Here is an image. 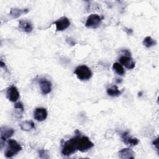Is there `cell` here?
<instances>
[{"mask_svg":"<svg viewBox=\"0 0 159 159\" xmlns=\"http://www.w3.org/2000/svg\"><path fill=\"white\" fill-rule=\"evenodd\" d=\"M19 28L22 31L27 32V33H30L32 32L33 29L32 25L30 22L27 20H24L21 19L19 21Z\"/></svg>","mask_w":159,"mask_h":159,"instance_id":"obj_12","label":"cell"},{"mask_svg":"<svg viewBox=\"0 0 159 159\" xmlns=\"http://www.w3.org/2000/svg\"><path fill=\"white\" fill-rule=\"evenodd\" d=\"M121 139L123 142L129 146H135L139 142V140L137 138L131 137L128 132H123L121 135Z\"/></svg>","mask_w":159,"mask_h":159,"instance_id":"obj_7","label":"cell"},{"mask_svg":"<svg viewBox=\"0 0 159 159\" xmlns=\"http://www.w3.org/2000/svg\"><path fill=\"white\" fill-rule=\"evenodd\" d=\"M39 84L42 93L43 94H47L50 93L52 91V83L50 81L45 78L39 79Z\"/></svg>","mask_w":159,"mask_h":159,"instance_id":"obj_9","label":"cell"},{"mask_svg":"<svg viewBox=\"0 0 159 159\" xmlns=\"http://www.w3.org/2000/svg\"><path fill=\"white\" fill-rule=\"evenodd\" d=\"M29 12V10L28 9H19L17 7H13L10 11V16L13 19H16L20 17L22 14H27Z\"/></svg>","mask_w":159,"mask_h":159,"instance_id":"obj_14","label":"cell"},{"mask_svg":"<svg viewBox=\"0 0 159 159\" xmlns=\"http://www.w3.org/2000/svg\"><path fill=\"white\" fill-rule=\"evenodd\" d=\"M120 63L129 70H132L135 68V61L129 56H122L119 59Z\"/></svg>","mask_w":159,"mask_h":159,"instance_id":"obj_11","label":"cell"},{"mask_svg":"<svg viewBox=\"0 0 159 159\" xmlns=\"http://www.w3.org/2000/svg\"><path fill=\"white\" fill-rule=\"evenodd\" d=\"M14 133V130L12 128L3 125L1 127V148L2 149L4 143L7 139H9Z\"/></svg>","mask_w":159,"mask_h":159,"instance_id":"obj_5","label":"cell"},{"mask_svg":"<svg viewBox=\"0 0 159 159\" xmlns=\"http://www.w3.org/2000/svg\"><path fill=\"white\" fill-rule=\"evenodd\" d=\"M20 129L24 131H29L32 129H35V124L32 120H24L20 124Z\"/></svg>","mask_w":159,"mask_h":159,"instance_id":"obj_15","label":"cell"},{"mask_svg":"<svg viewBox=\"0 0 159 159\" xmlns=\"http://www.w3.org/2000/svg\"><path fill=\"white\" fill-rule=\"evenodd\" d=\"M112 69L117 75L120 76H122L125 74V71L122 65L118 62H115L113 64Z\"/></svg>","mask_w":159,"mask_h":159,"instance_id":"obj_17","label":"cell"},{"mask_svg":"<svg viewBox=\"0 0 159 159\" xmlns=\"http://www.w3.org/2000/svg\"><path fill=\"white\" fill-rule=\"evenodd\" d=\"M94 146L93 143L86 136H81L77 134L76 136L65 141L63 144L61 153L64 156H69L76 150L85 152Z\"/></svg>","mask_w":159,"mask_h":159,"instance_id":"obj_1","label":"cell"},{"mask_svg":"<svg viewBox=\"0 0 159 159\" xmlns=\"http://www.w3.org/2000/svg\"><path fill=\"white\" fill-rule=\"evenodd\" d=\"M39 157L40 158H49V155L47 153V151L44 149H41L38 152Z\"/></svg>","mask_w":159,"mask_h":159,"instance_id":"obj_20","label":"cell"},{"mask_svg":"<svg viewBox=\"0 0 159 159\" xmlns=\"http://www.w3.org/2000/svg\"><path fill=\"white\" fill-rule=\"evenodd\" d=\"M107 93L110 96H119L122 94V91H120L116 85H113L107 89Z\"/></svg>","mask_w":159,"mask_h":159,"instance_id":"obj_16","label":"cell"},{"mask_svg":"<svg viewBox=\"0 0 159 159\" xmlns=\"http://www.w3.org/2000/svg\"><path fill=\"white\" fill-rule=\"evenodd\" d=\"M119 157L122 159H134L135 158L134 151L129 148L120 150L119 152Z\"/></svg>","mask_w":159,"mask_h":159,"instance_id":"obj_13","label":"cell"},{"mask_svg":"<svg viewBox=\"0 0 159 159\" xmlns=\"http://www.w3.org/2000/svg\"><path fill=\"white\" fill-rule=\"evenodd\" d=\"M53 24H55L57 31H63L70 26V22L68 18L63 16L55 21Z\"/></svg>","mask_w":159,"mask_h":159,"instance_id":"obj_6","label":"cell"},{"mask_svg":"<svg viewBox=\"0 0 159 159\" xmlns=\"http://www.w3.org/2000/svg\"><path fill=\"white\" fill-rule=\"evenodd\" d=\"M152 145L154 146V147L156 148L157 152H158V137H157L153 142Z\"/></svg>","mask_w":159,"mask_h":159,"instance_id":"obj_21","label":"cell"},{"mask_svg":"<svg viewBox=\"0 0 159 159\" xmlns=\"http://www.w3.org/2000/svg\"><path fill=\"white\" fill-rule=\"evenodd\" d=\"M75 74L80 80H88L92 76V72L86 65H82L78 66L75 71Z\"/></svg>","mask_w":159,"mask_h":159,"instance_id":"obj_3","label":"cell"},{"mask_svg":"<svg viewBox=\"0 0 159 159\" xmlns=\"http://www.w3.org/2000/svg\"><path fill=\"white\" fill-rule=\"evenodd\" d=\"M22 149L21 145L14 139H9L7 147L5 152V156L7 158H11Z\"/></svg>","mask_w":159,"mask_h":159,"instance_id":"obj_2","label":"cell"},{"mask_svg":"<svg viewBox=\"0 0 159 159\" xmlns=\"http://www.w3.org/2000/svg\"><path fill=\"white\" fill-rule=\"evenodd\" d=\"M139 96H142V93L141 92H140V93H139V95H138Z\"/></svg>","mask_w":159,"mask_h":159,"instance_id":"obj_23","label":"cell"},{"mask_svg":"<svg viewBox=\"0 0 159 159\" xmlns=\"http://www.w3.org/2000/svg\"><path fill=\"white\" fill-rule=\"evenodd\" d=\"M102 18L96 14H92L89 15L86 20L85 26L90 29L98 28L101 22Z\"/></svg>","mask_w":159,"mask_h":159,"instance_id":"obj_4","label":"cell"},{"mask_svg":"<svg viewBox=\"0 0 159 159\" xmlns=\"http://www.w3.org/2000/svg\"><path fill=\"white\" fill-rule=\"evenodd\" d=\"M156 43H157L156 41L155 40H153L150 36L146 37L143 40V45L147 48H150L153 46H155L156 45Z\"/></svg>","mask_w":159,"mask_h":159,"instance_id":"obj_18","label":"cell"},{"mask_svg":"<svg viewBox=\"0 0 159 159\" xmlns=\"http://www.w3.org/2000/svg\"><path fill=\"white\" fill-rule=\"evenodd\" d=\"M6 97L11 102H16L19 98V93L16 87L11 86L7 89Z\"/></svg>","mask_w":159,"mask_h":159,"instance_id":"obj_8","label":"cell"},{"mask_svg":"<svg viewBox=\"0 0 159 159\" xmlns=\"http://www.w3.org/2000/svg\"><path fill=\"white\" fill-rule=\"evenodd\" d=\"M14 109L16 110V115H18L19 117L20 115H22V112L24 111V107L21 102H16L14 105Z\"/></svg>","mask_w":159,"mask_h":159,"instance_id":"obj_19","label":"cell"},{"mask_svg":"<svg viewBox=\"0 0 159 159\" xmlns=\"http://www.w3.org/2000/svg\"><path fill=\"white\" fill-rule=\"evenodd\" d=\"M0 66H1V68H6L7 70V68L6 67V64L2 60H1V65H0Z\"/></svg>","mask_w":159,"mask_h":159,"instance_id":"obj_22","label":"cell"},{"mask_svg":"<svg viewBox=\"0 0 159 159\" xmlns=\"http://www.w3.org/2000/svg\"><path fill=\"white\" fill-rule=\"evenodd\" d=\"M47 117V111L43 107H37L34 111V117L37 121H43Z\"/></svg>","mask_w":159,"mask_h":159,"instance_id":"obj_10","label":"cell"}]
</instances>
